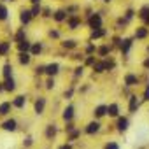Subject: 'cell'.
I'll list each match as a JSON object with an SVG mask.
<instances>
[{
	"label": "cell",
	"mask_w": 149,
	"mask_h": 149,
	"mask_svg": "<svg viewBox=\"0 0 149 149\" xmlns=\"http://www.w3.org/2000/svg\"><path fill=\"white\" fill-rule=\"evenodd\" d=\"M104 25V19H102V14L100 13H91L88 14V26L91 30H97V28H102Z\"/></svg>",
	"instance_id": "1"
},
{
	"label": "cell",
	"mask_w": 149,
	"mask_h": 149,
	"mask_svg": "<svg viewBox=\"0 0 149 149\" xmlns=\"http://www.w3.org/2000/svg\"><path fill=\"white\" fill-rule=\"evenodd\" d=\"M46 105H47V100H46V97H37V98H35V102H33V112H35L37 116L44 114V111H46Z\"/></svg>",
	"instance_id": "2"
},
{
	"label": "cell",
	"mask_w": 149,
	"mask_h": 149,
	"mask_svg": "<svg viewBox=\"0 0 149 149\" xmlns=\"http://www.w3.org/2000/svg\"><path fill=\"white\" fill-rule=\"evenodd\" d=\"M100 130H102V123L98 119H93V121L86 123V126H84V133H88V135H95Z\"/></svg>",
	"instance_id": "3"
},
{
	"label": "cell",
	"mask_w": 149,
	"mask_h": 149,
	"mask_svg": "<svg viewBox=\"0 0 149 149\" xmlns=\"http://www.w3.org/2000/svg\"><path fill=\"white\" fill-rule=\"evenodd\" d=\"M123 81H125V86L132 88V86H137L139 84V76H137L135 72H126L125 77H123Z\"/></svg>",
	"instance_id": "4"
},
{
	"label": "cell",
	"mask_w": 149,
	"mask_h": 149,
	"mask_svg": "<svg viewBox=\"0 0 149 149\" xmlns=\"http://www.w3.org/2000/svg\"><path fill=\"white\" fill-rule=\"evenodd\" d=\"M0 128H2L4 132H16L18 130V121L14 118H7L2 125H0Z\"/></svg>",
	"instance_id": "5"
},
{
	"label": "cell",
	"mask_w": 149,
	"mask_h": 149,
	"mask_svg": "<svg viewBox=\"0 0 149 149\" xmlns=\"http://www.w3.org/2000/svg\"><path fill=\"white\" fill-rule=\"evenodd\" d=\"M67 19H68L67 9H56L53 13V21H56V23H67Z\"/></svg>",
	"instance_id": "6"
},
{
	"label": "cell",
	"mask_w": 149,
	"mask_h": 149,
	"mask_svg": "<svg viewBox=\"0 0 149 149\" xmlns=\"http://www.w3.org/2000/svg\"><path fill=\"white\" fill-rule=\"evenodd\" d=\"M128 126H130V119H128L126 116H119L118 121H116V130H118L119 133H123V132L128 130Z\"/></svg>",
	"instance_id": "7"
},
{
	"label": "cell",
	"mask_w": 149,
	"mask_h": 149,
	"mask_svg": "<svg viewBox=\"0 0 149 149\" xmlns=\"http://www.w3.org/2000/svg\"><path fill=\"white\" fill-rule=\"evenodd\" d=\"M32 19H33V16H32L30 9H21V11H19V23H21L23 26L30 25V21H32Z\"/></svg>",
	"instance_id": "8"
},
{
	"label": "cell",
	"mask_w": 149,
	"mask_h": 149,
	"mask_svg": "<svg viewBox=\"0 0 149 149\" xmlns=\"http://www.w3.org/2000/svg\"><path fill=\"white\" fill-rule=\"evenodd\" d=\"M67 26H68V30H77V28L81 26V18H79L77 14L68 16V19H67Z\"/></svg>",
	"instance_id": "9"
},
{
	"label": "cell",
	"mask_w": 149,
	"mask_h": 149,
	"mask_svg": "<svg viewBox=\"0 0 149 149\" xmlns=\"http://www.w3.org/2000/svg\"><path fill=\"white\" fill-rule=\"evenodd\" d=\"M74 112H76L74 105H72V104H68V105L63 109V112H61V118H63V121H65V123H70V121L74 119Z\"/></svg>",
	"instance_id": "10"
},
{
	"label": "cell",
	"mask_w": 149,
	"mask_h": 149,
	"mask_svg": "<svg viewBox=\"0 0 149 149\" xmlns=\"http://www.w3.org/2000/svg\"><path fill=\"white\" fill-rule=\"evenodd\" d=\"M58 72H60V63L53 61V63H47L46 65V76L47 77H54Z\"/></svg>",
	"instance_id": "11"
},
{
	"label": "cell",
	"mask_w": 149,
	"mask_h": 149,
	"mask_svg": "<svg viewBox=\"0 0 149 149\" xmlns=\"http://www.w3.org/2000/svg\"><path fill=\"white\" fill-rule=\"evenodd\" d=\"M139 107H140V100H139L135 95H130V98H128V111H130L132 114H135V112L139 111Z\"/></svg>",
	"instance_id": "12"
},
{
	"label": "cell",
	"mask_w": 149,
	"mask_h": 149,
	"mask_svg": "<svg viewBox=\"0 0 149 149\" xmlns=\"http://www.w3.org/2000/svg\"><path fill=\"white\" fill-rule=\"evenodd\" d=\"M107 116L109 118H119L121 114H119V104H116V102H112V104H109L107 105Z\"/></svg>",
	"instance_id": "13"
},
{
	"label": "cell",
	"mask_w": 149,
	"mask_h": 149,
	"mask_svg": "<svg viewBox=\"0 0 149 149\" xmlns=\"http://www.w3.org/2000/svg\"><path fill=\"white\" fill-rule=\"evenodd\" d=\"M132 46H133V39L125 37V39H123V42H121V46H119L121 54H128V53H130V49H132Z\"/></svg>",
	"instance_id": "14"
},
{
	"label": "cell",
	"mask_w": 149,
	"mask_h": 149,
	"mask_svg": "<svg viewBox=\"0 0 149 149\" xmlns=\"http://www.w3.org/2000/svg\"><path fill=\"white\" fill-rule=\"evenodd\" d=\"M104 116H107V105H104V104H102V105H97V107L93 109V118L100 121Z\"/></svg>",
	"instance_id": "15"
},
{
	"label": "cell",
	"mask_w": 149,
	"mask_h": 149,
	"mask_svg": "<svg viewBox=\"0 0 149 149\" xmlns=\"http://www.w3.org/2000/svg\"><path fill=\"white\" fill-rule=\"evenodd\" d=\"M13 102H7V100H4V102H0V116H9V112L13 111Z\"/></svg>",
	"instance_id": "16"
},
{
	"label": "cell",
	"mask_w": 149,
	"mask_h": 149,
	"mask_svg": "<svg viewBox=\"0 0 149 149\" xmlns=\"http://www.w3.org/2000/svg\"><path fill=\"white\" fill-rule=\"evenodd\" d=\"M30 61H32V54L30 53H18V63L19 65H30Z\"/></svg>",
	"instance_id": "17"
},
{
	"label": "cell",
	"mask_w": 149,
	"mask_h": 149,
	"mask_svg": "<svg viewBox=\"0 0 149 149\" xmlns=\"http://www.w3.org/2000/svg\"><path fill=\"white\" fill-rule=\"evenodd\" d=\"M32 44H33V42H30V40H23V42H18V44H16V47H18V51H19V53H30Z\"/></svg>",
	"instance_id": "18"
},
{
	"label": "cell",
	"mask_w": 149,
	"mask_h": 149,
	"mask_svg": "<svg viewBox=\"0 0 149 149\" xmlns=\"http://www.w3.org/2000/svg\"><path fill=\"white\" fill-rule=\"evenodd\" d=\"M13 105H14L16 109H23V107L26 105V97H25V95H18V97H14Z\"/></svg>",
	"instance_id": "19"
},
{
	"label": "cell",
	"mask_w": 149,
	"mask_h": 149,
	"mask_svg": "<svg viewBox=\"0 0 149 149\" xmlns=\"http://www.w3.org/2000/svg\"><path fill=\"white\" fill-rule=\"evenodd\" d=\"M107 35V30L105 28H97V30H91V33H90V39L93 40H97V39H102V37H105Z\"/></svg>",
	"instance_id": "20"
},
{
	"label": "cell",
	"mask_w": 149,
	"mask_h": 149,
	"mask_svg": "<svg viewBox=\"0 0 149 149\" xmlns=\"http://www.w3.org/2000/svg\"><path fill=\"white\" fill-rule=\"evenodd\" d=\"M2 76H4V79L13 77V65H11L9 61H6V63H4V67H2Z\"/></svg>",
	"instance_id": "21"
},
{
	"label": "cell",
	"mask_w": 149,
	"mask_h": 149,
	"mask_svg": "<svg viewBox=\"0 0 149 149\" xmlns=\"http://www.w3.org/2000/svg\"><path fill=\"white\" fill-rule=\"evenodd\" d=\"M23 40H26V30H25V28H19V30L14 33V42L18 44V42H23Z\"/></svg>",
	"instance_id": "22"
},
{
	"label": "cell",
	"mask_w": 149,
	"mask_h": 149,
	"mask_svg": "<svg viewBox=\"0 0 149 149\" xmlns=\"http://www.w3.org/2000/svg\"><path fill=\"white\" fill-rule=\"evenodd\" d=\"M42 47H44L42 42H33V44H32V49H30V54H32V56H39V54L42 53Z\"/></svg>",
	"instance_id": "23"
},
{
	"label": "cell",
	"mask_w": 149,
	"mask_h": 149,
	"mask_svg": "<svg viewBox=\"0 0 149 149\" xmlns=\"http://www.w3.org/2000/svg\"><path fill=\"white\" fill-rule=\"evenodd\" d=\"M4 88H6V91H14V90H16V81H14V77L4 79Z\"/></svg>",
	"instance_id": "24"
},
{
	"label": "cell",
	"mask_w": 149,
	"mask_h": 149,
	"mask_svg": "<svg viewBox=\"0 0 149 149\" xmlns=\"http://www.w3.org/2000/svg\"><path fill=\"white\" fill-rule=\"evenodd\" d=\"M11 51V42L4 40V42H0V56H7Z\"/></svg>",
	"instance_id": "25"
},
{
	"label": "cell",
	"mask_w": 149,
	"mask_h": 149,
	"mask_svg": "<svg viewBox=\"0 0 149 149\" xmlns=\"http://www.w3.org/2000/svg\"><path fill=\"white\" fill-rule=\"evenodd\" d=\"M149 35V30L146 28V26H139L137 30H135V39H146Z\"/></svg>",
	"instance_id": "26"
},
{
	"label": "cell",
	"mask_w": 149,
	"mask_h": 149,
	"mask_svg": "<svg viewBox=\"0 0 149 149\" xmlns=\"http://www.w3.org/2000/svg\"><path fill=\"white\" fill-rule=\"evenodd\" d=\"M9 19V11H7V6L0 4V21H7Z\"/></svg>",
	"instance_id": "27"
},
{
	"label": "cell",
	"mask_w": 149,
	"mask_h": 149,
	"mask_svg": "<svg viewBox=\"0 0 149 149\" xmlns=\"http://www.w3.org/2000/svg\"><path fill=\"white\" fill-rule=\"evenodd\" d=\"M54 135H56V125H47L46 126V137L51 140Z\"/></svg>",
	"instance_id": "28"
},
{
	"label": "cell",
	"mask_w": 149,
	"mask_h": 149,
	"mask_svg": "<svg viewBox=\"0 0 149 149\" xmlns=\"http://www.w3.org/2000/svg\"><path fill=\"white\" fill-rule=\"evenodd\" d=\"M65 49H76L77 47V40H74V39H67V40H63V44H61Z\"/></svg>",
	"instance_id": "29"
},
{
	"label": "cell",
	"mask_w": 149,
	"mask_h": 149,
	"mask_svg": "<svg viewBox=\"0 0 149 149\" xmlns=\"http://www.w3.org/2000/svg\"><path fill=\"white\" fill-rule=\"evenodd\" d=\"M93 70L97 72V74H102V72H105L107 68H105V61H97L95 65H93Z\"/></svg>",
	"instance_id": "30"
},
{
	"label": "cell",
	"mask_w": 149,
	"mask_h": 149,
	"mask_svg": "<svg viewBox=\"0 0 149 149\" xmlns=\"http://www.w3.org/2000/svg\"><path fill=\"white\" fill-rule=\"evenodd\" d=\"M30 13H32L33 18H39V16H42V7L40 6H32L30 7Z\"/></svg>",
	"instance_id": "31"
},
{
	"label": "cell",
	"mask_w": 149,
	"mask_h": 149,
	"mask_svg": "<svg viewBox=\"0 0 149 149\" xmlns=\"http://www.w3.org/2000/svg\"><path fill=\"white\" fill-rule=\"evenodd\" d=\"M97 53H98V56H107V53H111V46H100L98 49H97Z\"/></svg>",
	"instance_id": "32"
},
{
	"label": "cell",
	"mask_w": 149,
	"mask_h": 149,
	"mask_svg": "<svg viewBox=\"0 0 149 149\" xmlns=\"http://www.w3.org/2000/svg\"><path fill=\"white\" fill-rule=\"evenodd\" d=\"M135 14H137V13H135L133 9H126V11H125V14H123V18H125V19L130 23V21L133 19V16H135Z\"/></svg>",
	"instance_id": "33"
},
{
	"label": "cell",
	"mask_w": 149,
	"mask_h": 149,
	"mask_svg": "<svg viewBox=\"0 0 149 149\" xmlns=\"http://www.w3.org/2000/svg\"><path fill=\"white\" fill-rule=\"evenodd\" d=\"M104 149H119V144L114 142V140H107L105 146H104Z\"/></svg>",
	"instance_id": "34"
},
{
	"label": "cell",
	"mask_w": 149,
	"mask_h": 149,
	"mask_svg": "<svg viewBox=\"0 0 149 149\" xmlns=\"http://www.w3.org/2000/svg\"><path fill=\"white\" fill-rule=\"evenodd\" d=\"M83 74H84V65H79V67H76V68H74V76H76V77L83 76Z\"/></svg>",
	"instance_id": "35"
},
{
	"label": "cell",
	"mask_w": 149,
	"mask_h": 149,
	"mask_svg": "<svg viewBox=\"0 0 149 149\" xmlns=\"http://www.w3.org/2000/svg\"><path fill=\"white\" fill-rule=\"evenodd\" d=\"M47 35H49V39H60V30H49L47 32Z\"/></svg>",
	"instance_id": "36"
},
{
	"label": "cell",
	"mask_w": 149,
	"mask_h": 149,
	"mask_svg": "<svg viewBox=\"0 0 149 149\" xmlns=\"http://www.w3.org/2000/svg\"><path fill=\"white\" fill-rule=\"evenodd\" d=\"M54 88V77H47L46 81V90H53Z\"/></svg>",
	"instance_id": "37"
},
{
	"label": "cell",
	"mask_w": 149,
	"mask_h": 149,
	"mask_svg": "<svg viewBox=\"0 0 149 149\" xmlns=\"http://www.w3.org/2000/svg\"><path fill=\"white\" fill-rule=\"evenodd\" d=\"M40 18H53V13H51V9H49V7L42 9V16H40Z\"/></svg>",
	"instance_id": "38"
},
{
	"label": "cell",
	"mask_w": 149,
	"mask_h": 149,
	"mask_svg": "<svg viewBox=\"0 0 149 149\" xmlns=\"http://www.w3.org/2000/svg\"><path fill=\"white\" fill-rule=\"evenodd\" d=\"M72 95H74V88L70 86L68 90H65V93H63V97H65V98L68 100V98H72Z\"/></svg>",
	"instance_id": "39"
},
{
	"label": "cell",
	"mask_w": 149,
	"mask_h": 149,
	"mask_svg": "<svg viewBox=\"0 0 149 149\" xmlns=\"http://www.w3.org/2000/svg\"><path fill=\"white\" fill-rule=\"evenodd\" d=\"M23 146H25V147H30V146H33V139H32V137H26V139L23 140Z\"/></svg>",
	"instance_id": "40"
},
{
	"label": "cell",
	"mask_w": 149,
	"mask_h": 149,
	"mask_svg": "<svg viewBox=\"0 0 149 149\" xmlns=\"http://www.w3.org/2000/svg\"><path fill=\"white\" fill-rule=\"evenodd\" d=\"M142 100H146V102H149V83H147V86H146V90H144V95H142Z\"/></svg>",
	"instance_id": "41"
},
{
	"label": "cell",
	"mask_w": 149,
	"mask_h": 149,
	"mask_svg": "<svg viewBox=\"0 0 149 149\" xmlns=\"http://www.w3.org/2000/svg\"><path fill=\"white\" fill-rule=\"evenodd\" d=\"M58 149H72V142H65L63 146H60Z\"/></svg>",
	"instance_id": "42"
},
{
	"label": "cell",
	"mask_w": 149,
	"mask_h": 149,
	"mask_svg": "<svg viewBox=\"0 0 149 149\" xmlns=\"http://www.w3.org/2000/svg\"><path fill=\"white\" fill-rule=\"evenodd\" d=\"M142 65H144V68H147V70H149V56H147V58L142 61Z\"/></svg>",
	"instance_id": "43"
},
{
	"label": "cell",
	"mask_w": 149,
	"mask_h": 149,
	"mask_svg": "<svg viewBox=\"0 0 149 149\" xmlns=\"http://www.w3.org/2000/svg\"><path fill=\"white\" fill-rule=\"evenodd\" d=\"M30 2H32V6H40L42 0H30Z\"/></svg>",
	"instance_id": "44"
},
{
	"label": "cell",
	"mask_w": 149,
	"mask_h": 149,
	"mask_svg": "<svg viewBox=\"0 0 149 149\" xmlns=\"http://www.w3.org/2000/svg\"><path fill=\"white\" fill-rule=\"evenodd\" d=\"M102 2H104V4H111V2H112V0H102Z\"/></svg>",
	"instance_id": "45"
},
{
	"label": "cell",
	"mask_w": 149,
	"mask_h": 149,
	"mask_svg": "<svg viewBox=\"0 0 149 149\" xmlns=\"http://www.w3.org/2000/svg\"><path fill=\"white\" fill-rule=\"evenodd\" d=\"M146 51H147V54H149V44H147V49H146Z\"/></svg>",
	"instance_id": "46"
},
{
	"label": "cell",
	"mask_w": 149,
	"mask_h": 149,
	"mask_svg": "<svg viewBox=\"0 0 149 149\" xmlns=\"http://www.w3.org/2000/svg\"><path fill=\"white\" fill-rule=\"evenodd\" d=\"M146 23H147V25H149V14H147V21H146Z\"/></svg>",
	"instance_id": "47"
},
{
	"label": "cell",
	"mask_w": 149,
	"mask_h": 149,
	"mask_svg": "<svg viewBox=\"0 0 149 149\" xmlns=\"http://www.w3.org/2000/svg\"><path fill=\"white\" fill-rule=\"evenodd\" d=\"M6 2H7V0H6Z\"/></svg>",
	"instance_id": "48"
}]
</instances>
